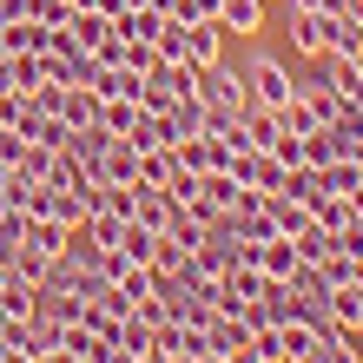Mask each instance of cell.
<instances>
[{"mask_svg": "<svg viewBox=\"0 0 363 363\" xmlns=\"http://www.w3.org/2000/svg\"><path fill=\"white\" fill-rule=\"evenodd\" d=\"M0 284H7V264H0Z\"/></svg>", "mask_w": 363, "mask_h": 363, "instance_id": "cell-35", "label": "cell"}, {"mask_svg": "<svg viewBox=\"0 0 363 363\" xmlns=\"http://www.w3.org/2000/svg\"><path fill=\"white\" fill-rule=\"evenodd\" d=\"M311 79H324L330 93H344V99L363 106V60H350V53H317V73Z\"/></svg>", "mask_w": 363, "mask_h": 363, "instance_id": "cell-5", "label": "cell"}, {"mask_svg": "<svg viewBox=\"0 0 363 363\" xmlns=\"http://www.w3.org/2000/svg\"><path fill=\"white\" fill-rule=\"evenodd\" d=\"M258 271L284 284V277L297 271V245H291V238H264V251H258Z\"/></svg>", "mask_w": 363, "mask_h": 363, "instance_id": "cell-21", "label": "cell"}, {"mask_svg": "<svg viewBox=\"0 0 363 363\" xmlns=\"http://www.w3.org/2000/svg\"><path fill=\"white\" fill-rule=\"evenodd\" d=\"M317 179H324L330 199H357V191H363V165H357V159H330Z\"/></svg>", "mask_w": 363, "mask_h": 363, "instance_id": "cell-19", "label": "cell"}, {"mask_svg": "<svg viewBox=\"0 0 363 363\" xmlns=\"http://www.w3.org/2000/svg\"><path fill=\"white\" fill-rule=\"evenodd\" d=\"M172 172H179V152H172V145L139 152V185H172Z\"/></svg>", "mask_w": 363, "mask_h": 363, "instance_id": "cell-22", "label": "cell"}, {"mask_svg": "<svg viewBox=\"0 0 363 363\" xmlns=\"http://www.w3.org/2000/svg\"><path fill=\"white\" fill-rule=\"evenodd\" d=\"M185 60L191 67H218L225 60V27L218 20H185Z\"/></svg>", "mask_w": 363, "mask_h": 363, "instance_id": "cell-6", "label": "cell"}, {"mask_svg": "<svg viewBox=\"0 0 363 363\" xmlns=\"http://www.w3.org/2000/svg\"><path fill=\"white\" fill-rule=\"evenodd\" d=\"M159 27H165L159 7H125V13H113V33H125V40H159Z\"/></svg>", "mask_w": 363, "mask_h": 363, "instance_id": "cell-18", "label": "cell"}, {"mask_svg": "<svg viewBox=\"0 0 363 363\" xmlns=\"http://www.w3.org/2000/svg\"><path fill=\"white\" fill-rule=\"evenodd\" d=\"M67 33H73V47H79V53H99V47H106V33H113V20L93 13V7H73Z\"/></svg>", "mask_w": 363, "mask_h": 363, "instance_id": "cell-12", "label": "cell"}, {"mask_svg": "<svg viewBox=\"0 0 363 363\" xmlns=\"http://www.w3.org/2000/svg\"><path fill=\"white\" fill-rule=\"evenodd\" d=\"M264 211H271V225L284 231V238H297V231L311 225V205H297L291 191H264Z\"/></svg>", "mask_w": 363, "mask_h": 363, "instance_id": "cell-13", "label": "cell"}, {"mask_svg": "<svg viewBox=\"0 0 363 363\" xmlns=\"http://www.w3.org/2000/svg\"><path fill=\"white\" fill-rule=\"evenodd\" d=\"M324 53H350V60H363V20H357V13H330Z\"/></svg>", "mask_w": 363, "mask_h": 363, "instance_id": "cell-20", "label": "cell"}, {"mask_svg": "<svg viewBox=\"0 0 363 363\" xmlns=\"http://www.w3.org/2000/svg\"><path fill=\"white\" fill-rule=\"evenodd\" d=\"M277 133H284V125H277L271 106H245V113H238V145H271Z\"/></svg>", "mask_w": 363, "mask_h": 363, "instance_id": "cell-15", "label": "cell"}, {"mask_svg": "<svg viewBox=\"0 0 363 363\" xmlns=\"http://www.w3.org/2000/svg\"><path fill=\"white\" fill-rule=\"evenodd\" d=\"M106 363H152V357H145V350H113Z\"/></svg>", "mask_w": 363, "mask_h": 363, "instance_id": "cell-30", "label": "cell"}, {"mask_svg": "<svg viewBox=\"0 0 363 363\" xmlns=\"http://www.w3.org/2000/svg\"><path fill=\"white\" fill-rule=\"evenodd\" d=\"M60 119H67L73 133H79V125H99V93L93 86H67V93H60Z\"/></svg>", "mask_w": 363, "mask_h": 363, "instance_id": "cell-16", "label": "cell"}, {"mask_svg": "<svg viewBox=\"0 0 363 363\" xmlns=\"http://www.w3.org/2000/svg\"><path fill=\"white\" fill-rule=\"evenodd\" d=\"M67 238H73V231L60 225V218H27V245H40V251H53V258H60V251H67Z\"/></svg>", "mask_w": 363, "mask_h": 363, "instance_id": "cell-25", "label": "cell"}, {"mask_svg": "<svg viewBox=\"0 0 363 363\" xmlns=\"http://www.w3.org/2000/svg\"><path fill=\"white\" fill-rule=\"evenodd\" d=\"M0 311H7V317H33L40 311V284L20 277V271H7V284H0Z\"/></svg>", "mask_w": 363, "mask_h": 363, "instance_id": "cell-14", "label": "cell"}, {"mask_svg": "<svg viewBox=\"0 0 363 363\" xmlns=\"http://www.w3.org/2000/svg\"><path fill=\"white\" fill-rule=\"evenodd\" d=\"M133 179H139V145L133 139H113L106 159H99V185H133Z\"/></svg>", "mask_w": 363, "mask_h": 363, "instance_id": "cell-9", "label": "cell"}, {"mask_svg": "<svg viewBox=\"0 0 363 363\" xmlns=\"http://www.w3.org/2000/svg\"><path fill=\"white\" fill-rule=\"evenodd\" d=\"M264 7H284V0H264Z\"/></svg>", "mask_w": 363, "mask_h": 363, "instance_id": "cell-36", "label": "cell"}, {"mask_svg": "<svg viewBox=\"0 0 363 363\" xmlns=\"http://www.w3.org/2000/svg\"><path fill=\"white\" fill-rule=\"evenodd\" d=\"M205 363H231V357H205Z\"/></svg>", "mask_w": 363, "mask_h": 363, "instance_id": "cell-34", "label": "cell"}, {"mask_svg": "<svg viewBox=\"0 0 363 363\" xmlns=\"http://www.w3.org/2000/svg\"><path fill=\"white\" fill-rule=\"evenodd\" d=\"M284 13H291V20H284L291 53L317 60V53H324V40H330V13H324V7H284Z\"/></svg>", "mask_w": 363, "mask_h": 363, "instance_id": "cell-4", "label": "cell"}, {"mask_svg": "<svg viewBox=\"0 0 363 363\" xmlns=\"http://www.w3.org/2000/svg\"><path fill=\"white\" fill-rule=\"evenodd\" d=\"M199 99H205V113H245L251 106V86H245V73L238 67H199Z\"/></svg>", "mask_w": 363, "mask_h": 363, "instance_id": "cell-2", "label": "cell"}, {"mask_svg": "<svg viewBox=\"0 0 363 363\" xmlns=\"http://www.w3.org/2000/svg\"><path fill=\"white\" fill-rule=\"evenodd\" d=\"M344 159H357V165H363V139H350V145H344Z\"/></svg>", "mask_w": 363, "mask_h": 363, "instance_id": "cell-31", "label": "cell"}, {"mask_svg": "<svg viewBox=\"0 0 363 363\" xmlns=\"http://www.w3.org/2000/svg\"><path fill=\"white\" fill-rule=\"evenodd\" d=\"M172 20H218V0H179Z\"/></svg>", "mask_w": 363, "mask_h": 363, "instance_id": "cell-29", "label": "cell"}, {"mask_svg": "<svg viewBox=\"0 0 363 363\" xmlns=\"http://www.w3.org/2000/svg\"><path fill=\"white\" fill-rule=\"evenodd\" d=\"M53 33H60V27H40V20L20 13V20H7V27H0V53H47Z\"/></svg>", "mask_w": 363, "mask_h": 363, "instance_id": "cell-8", "label": "cell"}, {"mask_svg": "<svg viewBox=\"0 0 363 363\" xmlns=\"http://www.w3.org/2000/svg\"><path fill=\"white\" fill-rule=\"evenodd\" d=\"M47 185H53V191H86V185H99V179H93V165H79L73 152H60V159H53V179H47Z\"/></svg>", "mask_w": 363, "mask_h": 363, "instance_id": "cell-23", "label": "cell"}, {"mask_svg": "<svg viewBox=\"0 0 363 363\" xmlns=\"http://www.w3.org/2000/svg\"><path fill=\"white\" fill-rule=\"evenodd\" d=\"M205 344H211V357H238L245 344H251V324H245V311L231 317V311H211V324H205Z\"/></svg>", "mask_w": 363, "mask_h": 363, "instance_id": "cell-7", "label": "cell"}, {"mask_svg": "<svg viewBox=\"0 0 363 363\" xmlns=\"http://www.w3.org/2000/svg\"><path fill=\"white\" fill-rule=\"evenodd\" d=\"M152 363H199V357H152Z\"/></svg>", "mask_w": 363, "mask_h": 363, "instance_id": "cell-33", "label": "cell"}, {"mask_svg": "<svg viewBox=\"0 0 363 363\" xmlns=\"http://www.w3.org/2000/svg\"><path fill=\"white\" fill-rule=\"evenodd\" d=\"M53 145H40V139H27V152H20V165H13V172H27V179H40V185H47L53 179Z\"/></svg>", "mask_w": 363, "mask_h": 363, "instance_id": "cell-26", "label": "cell"}, {"mask_svg": "<svg viewBox=\"0 0 363 363\" xmlns=\"http://www.w3.org/2000/svg\"><path fill=\"white\" fill-rule=\"evenodd\" d=\"M277 125L304 139V133H317V125H324V113H317V99H311L304 86H297V93H291V106H284V113H277Z\"/></svg>", "mask_w": 363, "mask_h": 363, "instance_id": "cell-17", "label": "cell"}, {"mask_svg": "<svg viewBox=\"0 0 363 363\" xmlns=\"http://www.w3.org/2000/svg\"><path fill=\"white\" fill-rule=\"evenodd\" d=\"M264 0H218V27L225 33H264Z\"/></svg>", "mask_w": 363, "mask_h": 363, "instance_id": "cell-11", "label": "cell"}, {"mask_svg": "<svg viewBox=\"0 0 363 363\" xmlns=\"http://www.w3.org/2000/svg\"><path fill=\"white\" fill-rule=\"evenodd\" d=\"M185 258H191V251H185V245L172 238V231H159V251H152V277H172V271H179Z\"/></svg>", "mask_w": 363, "mask_h": 363, "instance_id": "cell-27", "label": "cell"}, {"mask_svg": "<svg viewBox=\"0 0 363 363\" xmlns=\"http://www.w3.org/2000/svg\"><path fill=\"white\" fill-rule=\"evenodd\" d=\"M172 152L185 172H231V139L225 133H191V139H172Z\"/></svg>", "mask_w": 363, "mask_h": 363, "instance_id": "cell-3", "label": "cell"}, {"mask_svg": "<svg viewBox=\"0 0 363 363\" xmlns=\"http://www.w3.org/2000/svg\"><path fill=\"white\" fill-rule=\"evenodd\" d=\"M20 152H27V133L20 125H0V165H20Z\"/></svg>", "mask_w": 363, "mask_h": 363, "instance_id": "cell-28", "label": "cell"}, {"mask_svg": "<svg viewBox=\"0 0 363 363\" xmlns=\"http://www.w3.org/2000/svg\"><path fill=\"white\" fill-rule=\"evenodd\" d=\"M330 159H344V145L330 139V125H317V133H304V165H311V172H324Z\"/></svg>", "mask_w": 363, "mask_h": 363, "instance_id": "cell-24", "label": "cell"}, {"mask_svg": "<svg viewBox=\"0 0 363 363\" xmlns=\"http://www.w3.org/2000/svg\"><path fill=\"white\" fill-rule=\"evenodd\" d=\"M133 218L145 225V231H165L179 218V205H172V191H159V185H139V205H133Z\"/></svg>", "mask_w": 363, "mask_h": 363, "instance_id": "cell-10", "label": "cell"}, {"mask_svg": "<svg viewBox=\"0 0 363 363\" xmlns=\"http://www.w3.org/2000/svg\"><path fill=\"white\" fill-rule=\"evenodd\" d=\"M238 73H245V86H251V106H271V113H284L291 93H297V79L284 73V60H271V53H251Z\"/></svg>", "mask_w": 363, "mask_h": 363, "instance_id": "cell-1", "label": "cell"}, {"mask_svg": "<svg viewBox=\"0 0 363 363\" xmlns=\"http://www.w3.org/2000/svg\"><path fill=\"white\" fill-rule=\"evenodd\" d=\"M284 7H330V0H284Z\"/></svg>", "mask_w": 363, "mask_h": 363, "instance_id": "cell-32", "label": "cell"}]
</instances>
